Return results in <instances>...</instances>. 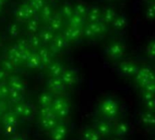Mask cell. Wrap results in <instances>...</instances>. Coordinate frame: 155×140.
<instances>
[{
	"mask_svg": "<svg viewBox=\"0 0 155 140\" xmlns=\"http://www.w3.org/2000/svg\"><path fill=\"white\" fill-rule=\"evenodd\" d=\"M35 13L36 11L35 10V8L31 5L25 3L17 7L15 15L16 20L19 22H27L29 19L35 17Z\"/></svg>",
	"mask_w": 155,
	"mask_h": 140,
	"instance_id": "cell-1",
	"label": "cell"
},
{
	"mask_svg": "<svg viewBox=\"0 0 155 140\" xmlns=\"http://www.w3.org/2000/svg\"><path fill=\"white\" fill-rule=\"evenodd\" d=\"M63 19L64 18L60 15L59 13L54 14L52 18L48 21V28L53 32L59 31L63 26Z\"/></svg>",
	"mask_w": 155,
	"mask_h": 140,
	"instance_id": "cell-2",
	"label": "cell"
},
{
	"mask_svg": "<svg viewBox=\"0 0 155 140\" xmlns=\"http://www.w3.org/2000/svg\"><path fill=\"white\" fill-rule=\"evenodd\" d=\"M54 10L52 8V6L48 4H45L44 5V7L40 10V17L43 21L48 23V21L52 18V16L54 15Z\"/></svg>",
	"mask_w": 155,
	"mask_h": 140,
	"instance_id": "cell-3",
	"label": "cell"
},
{
	"mask_svg": "<svg viewBox=\"0 0 155 140\" xmlns=\"http://www.w3.org/2000/svg\"><path fill=\"white\" fill-rule=\"evenodd\" d=\"M65 44H66L65 38L62 36H57L52 41L51 50L52 51H60L65 46Z\"/></svg>",
	"mask_w": 155,
	"mask_h": 140,
	"instance_id": "cell-4",
	"label": "cell"
},
{
	"mask_svg": "<svg viewBox=\"0 0 155 140\" xmlns=\"http://www.w3.org/2000/svg\"><path fill=\"white\" fill-rule=\"evenodd\" d=\"M60 15L63 18L69 19L71 16L74 15V6L70 4H64L61 6V9L59 11Z\"/></svg>",
	"mask_w": 155,
	"mask_h": 140,
	"instance_id": "cell-5",
	"label": "cell"
},
{
	"mask_svg": "<svg viewBox=\"0 0 155 140\" xmlns=\"http://www.w3.org/2000/svg\"><path fill=\"white\" fill-rule=\"evenodd\" d=\"M39 26H40V22H39V19L36 18L35 16L29 19L27 22H26V29L29 33L31 34H35L38 28H39Z\"/></svg>",
	"mask_w": 155,
	"mask_h": 140,
	"instance_id": "cell-6",
	"label": "cell"
},
{
	"mask_svg": "<svg viewBox=\"0 0 155 140\" xmlns=\"http://www.w3.org/2000/svg\"><path fill=\"white\" fill-rule=\"evenodd\" d=\"M39 36L41 38V41L44 42V43H50L54 38V32L51 31L49 28H46V29L42 30L41 33H40V35H39Z\"/></svg>",
	"mask_w": 155,
	"mask_h": 140,
	"instance_id": "cell-7",
	"label": "cell"
},
{
	"mask_svg": "<svg viewBox=\"0 0 155 140\" xmlns=\"http://www.w3.org/2000/svg\"><path fill=\"white\" fill-rule=\"evenodd\" d=\"M37 55L41 60L42 63L44 64H48V62L50 61V57H51V54H50V51L45 47L43 48H40L37 52Z\"/></svg>",
	"mask_w": 155,
	"mask_h": 140,
	"instance_id": "cell-8",
	"label": "cell"
},
{
	"mask_svg": "<svg viewBox=\"0 0 155 140\" xmlns=\"http://www.w3.org/2000/svg\"><path fill=\"white\" fill-rule=\"evenodd\" d=\"M26 61H27L28 66L31 67H37L42 64V62H41V60H40L37 54H30V56H29V57L27 58Z\"/></svg>",
	"mask_w": 155,
	"mask_h": 140,
	"instance_id": "cell-9",
	"label": "cell"
},
{
	"mask_svg": "<svg viewBox=\"0 0 155 140\" xmlns=\"http://www.w3.org/2000/svg\"><path fill=\"white\" fill-rule=\"evenodd\" d=\"M83 23V18L82 16L74 15L73 16H71L68 19V24L69 26H73V27H79V26H81Z\"/></svg>",
	"mask_w": 155,
	"mask_h": 140,
	"instance_id": "cell-10",
	"label": "cell"
},
{
	"mask_svg": "<svg viewBox=\"0 0 155 140\" xmlns=\"http://www.w3.org/2000/svg\"><path fill=\"white\" fill-rule=\"evenodd\" d=\"M20 32H21V28H20L19 25L16 24V23L11 24V25L9 26V27H8V33H9V35H10L12 37H16V36H18L19 34H20Z\"/></svg>",
	"mask_w": 155,
	"mask_h": 140,
	"instance_id": "cell-11",
	"label": "cell"
},
{
	"mask_svg": "<svg viewBox=\"0 0 155 140\" xmlns=\"http://www.w3.org/2000/svg\"><path fill=\"white\" fill-rule=\"evenodd\" d=\"M28 42H29V46H31L34 48H38L41 46V43H42L40 36H37V35H33L30 37V39L28 40Z\"/></svg>",
	"mask_w": 155,
	"mask_h": 140,
	"instance_id": "cell-12",
	"label": "cell"
},
{
	"mask_svg": "<svg viewBox=\"0 0 155 140\" xmlns=\"http://www.w3.org/2000/svg\"><path fill=\"white\" fill-rule=\"evenodd\" d=\"M85 13H86V8H85L84 5H83L81 4H78V5H75L74 6V15L83 16V15H84Z\"/></svg>",
	"mask_w": 155,
	"mask_h": 140,
	"instance_id": "cell-13",
	"label": "cell"
},
{
	"mask_svg": "<svg viewBox=\"0 0 155 140\" xmlns=\"http://www.w3.org/2000/svg\"><path fill=\"white\" fill-rule=\"evenodd\" d=\"M50 70L53 74L54 75H57V74H60L61 71H62V67L61 65H59L58 63H54L52 65H50Z\"/></svg>",
	"mask_w": 155,
	"mask_h": 140,
	"instance_id": "cell-14",
	"label": "cell"
},
{
	"mask_svg": "<svg viewBox=\"0 0 155 140\" xmlns=\"http://www.w3.org/2000/svg\"><path fill=\"white\" fill-rule=\"evenodd\" d=\"M38 1H39V0H27V4L33 5H35L36 2H38Z\"/></svg>",
	"mask_w": 155,
	"mask_h": 140,
	"instance_id": "cell-15",
	"label": "cell"
},
{
	"mask_svg": "<svg viewBox=\"0 0 155 140\" xmlns=\"http://www.w3.org/2000/svg\"><path fill=\"white\" fill-rule=\"evenodd\" d=\"M51 3H56V2H58L59 0H49Z\"/></svg>",
	"mask_w": 155,
	"mask_h": 140,
	"instance_id": "cell-16",
	"label": "cell"
}]
</instances>
